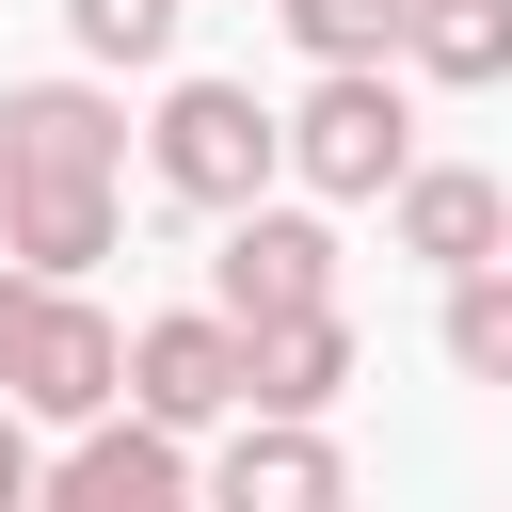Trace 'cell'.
Wrapping results in <instances>:
<instances>
[{
    "mask_svg": "<svg viewBox=\"0 0 512 512\" xmlns=\"http://www.w3.org/2000/svg\"><path fill=\"white\" fill-rule=\"evenodd\" d=\"M336 384H352L336 304H304V320H272V336H256V400H272V416H336Z\"/></svg>",
    "mask_w": 512,
    "mask_h": 512,
    "instance_id": "obj_10",
    "label": "cell"
},
{
    "mask_svg": "<svg viewBox=\"0 0 512 512\" xmlns=\"http://www.w3.org/2000/svg\"><path fill=\"white\" fill-rule=\"evenodd\" d=\"M496 240H512V192H496V176H464V160L400 176V256H432V272H480Z\"/></svg>",
    "mask_w": 512,
    "mask_h": 512,
    "instance_id": "obj_9",
    "label": "cell"
},
{
    "mask_svg": "<svg viewBox=\"0 0 512 512\" xmlns=\"http://www.w3.org/2000/svg\"><path fill=\"white\" fill-rule=\"evenodd\" d=\"M432 80H512V0H416V48Z\"/></svg>",
    "mask_w": 512,
    "mask_h": 512,
    "instance_id": "obj_12",
    "label": "cell"
},
{
    "mask_svg": "<svg viewBox=\"0 0 512 512\" xmlns=\"http://www.w3.org/2000/svg\"><path fill=\"white\" fill-rule=\"evenodd\" d=\"M48 288H64V272H32V256L0 272V384H16V352H32V320H48Z\"/></svg>",
    "mask_w": 512,
    "mask_h": 512,
    "instance_id": "obj_16",
    "label": "cell"
},
{
    "mask_svg": "<svg viewBox=\"0 0 512 512\" xmlns=\"http://www.w3.org/2000/svg\"><path fill=\"white\" fill-rule=\"evenodd\" d=\"M288 160V112H256L240 80H176L160 96V192L176 208H256Z\"/></svg>",
    "mask_w": 512,
    "mask_h": 512,
    "instance_id": "obj_1",
    "label": "cell"
},
{
    "mask_svg": "<svg viewBox=\"0 0 512 512\" xmlns=\"http://www.w3.org/2000/svg\"><path fill=\"white\" fill-rule=\"evenodd\" d=\"M208 480H224L240 512H320V496H352V464H336V448H320L304 416H272V400H256L240 432H224V464H208Z\"/></svg>",
    "mask_w": 512,
    "mask_h": 512,
    "instance_id": "obj_8",
    "label": "cell"
},
{
    "mask_svg": "<svg viewBox=\"0 0 512 512\" xmlns=\"http://www.w3.org/2000/svg\"><path fill=\"white\" fill-rule=\"evenodd\" d=\"M288 160H304V192H400V176H416L400 80H384V64H320V96L288 112Z\"/></svg>",
    "mask_w": 512,
    "mask_h": 512,
    "instance_id": "obj_2",
    "label": "cell"
},
{
    "mask_svg": "<svg viewBox=\"0 0 512 512\" xmlns=\"http://www.w3.org/2000/svg\"><path fill=\"white\" fill-rule=\"evenodd\" d=\"M0 240L32 272H96L112 256V192H0Z\"/></svg>",
    "mask_w": 512,
    "mask_h": 512,
    "instance_id": "obj_11",
    "label": "cell"
},
{
    "mask_svg": "<svg viewBox=\"0 0 512 512\" xmlns=\"http://www.w3.org/2000/svg\"><path fill=\"white\" fill-rule=\"evenodd\" d=\"M112 176H128L112 96H80V80H16L0 96V192H112Z\"/></svg>",
    "mask_w": 512,
    "mask_h": 512,
    "instance_id": "obj_3",
    "label": "cell"
},
{
    "mask_svg": "<svg viewBox=\"0 0 512 512\" xmlns=\"http://www.w3.org/2000/svg\"><path fill=\"white\" fill-rule=\"evenodd\" d=\"M176 16H192V0H64V32H80L96 64H160V48H176Z\"/></svg>",
    "mask_w": 512,
    "mask_h": 512,
    "instance_id": "obj_15",
    "label": "cell"
},
{
    "mask_svg": "<svg viewBox=\"0 0 512 512\" xmlns=\"http://www.w3.org/2000/svg\"><path fill=\"white\" fill-rule=\"evenodd\" d=\"M16 400H32V416H112V400H128V336H112L80 288H48L32 352H16Z\"/></svg>",
    "mask_w": 512,
    "mask_h": 512,
    "instance_id": "obj_7",
    "label": "cell"
},
{
    "mask_svg": "<svg viewBox=\"0 0 512 512\" xmlns=\"http://www.w3.org/2000/svg\"><path fill=\"white\" fill-rule=\"evenodd\" d=\"M448 368H464V384H512V272H496V256L448 272Z\"/></svg>",
    "mask_w": 512,
    "mask_h": 512,
    "instance_id": "obj_14",
    "label": "cell"
},
{
    "mask_svg": "<svg viewBox=\"0 0 512 512\" xmlns=\"http://www.w3.org/2000/svg\"><path fill=\"white\" fill-rule=\"evenodd\" d=\"M128 400H160L176 432H208V416H256V320H144L128 336Z\"/></svg>",
    "mask_w": 512,
    "mask_h": 512,
    "instance_id": "obj_5",
    "label": "cell"
},
{
    "mask_svg": "<svg viewBox=\"0 0 512 512\" xmlns=\"http://www.w3.org/2000/svg\"><path fill=\"white\" fill-rule=\"evenodd\" d=\"M16 416H32V400L0 384V512H16V496H48V464H32V432H16Z\"/></svg>",
    "mask_w": 512,
    "mask_h": 512,
    "instance_id": "obj_17",
    "label": "cell"
},
{
    "mask_svg": "<svg viewBox=\"0 0 512 512\" xmlns=\"http://www.w3.org/2000/svg\"><path fill=\"white\" fill-rule=\"evenodd\" d=\"M48 496L64 512H160V496H192V448H176L160 400H128V416H80V448L48 464Z\"/></svg>",
    "mask_w": 512,
    "mask_h": 512,
    "instance_id": "obj_6",
    "label": "cell"
},
{
    "mask_svg": "<svg viewBox=\"0 0 512 512\" xmlns=\"http://www.w3.org/2000/svg\"><path fill=\"white\" fill-rule=\"evenodd\" d=\"M288 32H304L320 64H400V48H416V0H288Z\"/></svg>",
    "mask_w": 512,
    "mask_h": 512,
    "instance_id": "obj_13",
    "label": "cell"
},
{
    "mask_svg": "<svg viewBox=\"0 0 512 512\" xmlns=\"http://www.w3.org/2000/svg\"><path fill=\"white\" fill-rule=\"evenodd\" d=\"M208 288H224V320H304V304H336V224L320 208H240L224 224V256H208Z\"/></svg>",
    "mask_w": 512,
    "mask_h": 512,
    "instance_id": "obj_4",
    "label": "cell"
}]
</instances>
